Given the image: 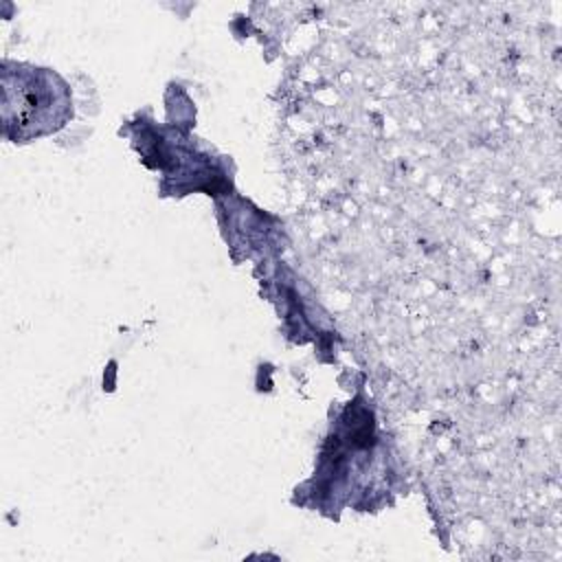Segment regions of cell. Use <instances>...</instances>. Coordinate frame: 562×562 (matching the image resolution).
<instances>
[{
    "instance_id": "obj_1",
    "label": "cell",
    "mask_w": 562,
    "mask_h": 562,
    "mask_svg": "<svg viewBox=\"0 0 562 562\" xmlns=\"http://www.w3.org/2000/svg\"><path fill=\"white\" fill-rule=\"evenodd\" d=\"M70 116V88L57 72L29 64L2 66V123L11 140L46 136Z\"/></svg>"
}]
</instances>
